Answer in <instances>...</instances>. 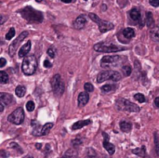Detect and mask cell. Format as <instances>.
<instances>
[{
	"label": "cell",
	"mask_w": 159,
	"mask_h": 158,
	"mask_svg": "<svg viewBox=\"0 0 159 158\" xmlns=\"http://www.w3.org/2000/svg\"><path fill=\"white\" fill-rule=\"evenodd\" d=\"M19 13L21 14L23 19H25L30 23H41L44 19L42 12L35 10L32 7H25L24 8L21 9Z\"/></svg>",
	"instance_id": "6da1fadb"
},
{
	"label": "cell",
	"mask_w": 159,
	"mask_h": 158,
	"mask_svg": "<svg viewBox=\"0 0 159 158\" xmlns=\"http://www.w3.org/2000/svg\"><path fill=\"white\" fill-rule=\"evenodd\" d=\"M37 68V60L35 55L27 56L23 60L22 64V73L25 75H33L36 71Z\"/></svg>",
	"instance_id": "7a4b0ae2"
},
{
	"label": "cell",
	"mask_w": 159,
	"mask_h": 158,
	"mask_svg": "<svg viewBox=\"0 0 159 158\" xmlns=\"http://www.w3.org/2000/svg\"><path fill=\"white\" fill-rule=\"evenodd\" d=\"M121 79V74L118 72L114 71V70H106L97 75V82L98 83H102L107 80H112V81H119Z\"/></svg>",
	"instance_id": "3957f363"
},
{
	"label": "cell",
	"mask_w": 159,
	"mask_h": 158,
	"mask_svg": "<svg viewBox=\"0 0 159 158\" xmlns=\"http://www.w3.org/2000/svg\"><path fill=\"white\" fill-rule=\"evenodd\" d=\"M122 57L118 55L104 56L101 61V66L102 68H112V67L118 66L122 63Z\"/></svg>",
	"instance_id": "277c9868"
},
{
	"label": "cell",
	"mask_w": 159,
	"mask_h": 158,
	"mask_svg": "<svg viewBox=\"0 0 159 158\" xmlns=\"http://www.w3.org/2000/svg\"><path fill=\"white\" fill-rule=\"evenodd\" d=\"M88 16H90V18L91 19V20L96 22L98 26H99V29L101 31V33H106V32H108L112 29H114V24L112 22H107V21H103V20H101V19H100L99 17H98L96 14L94 13H90L88 14Z\"/></svg>",
	"instance_id": "5b68a950"
},
{
	"label": "cell",
	"mask_w": 159,
	"mask_h": 158,
	"mask_svg": "<svg viewBox=\"0 0 159 158\" xmlns=\"http://www.w3.org/2000/svg\"><path fill=\"white\" fill-rule=\"evenodd\" d=\"M51 87H52V90L55 95L57 96H62L64 92V83L62 79V76H60L59 74H55L52 80H51Z\"/></svg>",
	"instance_id": "8992f818"
},
{
	"label": "cell",
	"mask_w": 159,
	"mask_h": 158,
	"mask_svg": "<svg viewBox=\"0 0 159 158\" xmlns=\"http://www.w3.org/2000/svg\"><path fill=\"white\" fill-rule=\"evenodd\" d=\"M95 51L97 52H104V53H115V52L122 51L125 49L119 47L115 45H106L104 43H98L93 47Z\"/></svg>",
	"instance_id": "52a82bcc"
},
{
	"label": "cell",
	"mask_w": 159,
	"mask_h": 158,
	"mask_svg": "<svg viewBox=\"0 0 159 158\" xmlns=\"http://www.w3.org/2000/svg\"><path fill=\"white\" fill-rule=\"evenodd\" d=\"M117 105H118L119 110H124V111H127V112L139 113L141 111V108H140L137 104L129 102L128 100L119 99L117 100Z\"/></svg>",
	"instance_id": "ba28073f"
},
{
	"label": "cell",
	"mask_w": 159,
	"mask_h": 158,
	"mask_svg": "<svg viewBox=\"0 0 159 158\" xmlns=\"http://www.w3.org/2000/svg\"><path fill=\"white\" fill-rule=\"evenodd\" d=\"M24 120V112L22 107L17 108L8 116V121L14 125H21Z\"/></svg>",
	"instance_id": "9c48e42d"
},
{
	"label": "cell",
	"mask_w": 159,
	"mask_h": 158,
	"mask_svg": "<svg viewBox=\"0 0 159 158\" xmlns=\"http://www.w3.org/2000/svg\"><path fill=\"white\" fill-rule=\"evenodd\" d=\"M28 35H29V33H28L27 31H23L22 33H20V35H19L17 38H15V40H14L11 43V44L9 45V47H8V53H9V55H10L11 57H13L14 54L16 53L18 47H20V45H21V43L28 36Z\"/></svg>",
	"instance_id": "30bf717a"
},
{
	"label": "cell",
	"mask_w": 159,
	"mask_h": 158,
	"mask_svg": "<svg viewBox=\"0 0 159 158\" xmlns=\"http://www.w3.org/2000/svg\"><path fill=\"white\" fill-rule=\"evenodd\" d=\"M53 123H47L43 127H41L40 129L38 128H34V131H33V135L35 136H45V135H48L49 133V131L51 130V128L53 127Z\"/></svg>",
	"instance_id": "8fae6325"
},
{
	"label": "cell",
	"mask_w": 159,
	"mask_h": 158,
	"mask_svg": "<svg viewBox=\"0 0 159 158\" xmlns=\"http://www.w3.org/2000/svg\"><path fill=\"white\" fill-rule=\"evenodd\" d=\"M102 135L104 137V141H103V147L104 149L108 152V154L113 155L115 152V147L113 143L109 142V135L106 132H102Z\"/></svg>",
	"instance_id": "7c38bea8"
},
{
	"label": "cell",
	"mask_w": 159,
	"mask_h": 158,
	"mask_svg": "<svg viewBox=\"0 0 159 158\" xmlns=\"http://www.w3.org/2000/svg\"><path fill=\"white\" fill-rule=\"evenodd\" d=\"M129 16L131 18V20L141 23V27H142V15H141V12H140L139 8H133L131 10L129 11Z\"/></svg>",
	"instance_id": "4fadbf2b"
},
{
	"label": "cell",
	"mask_w": 159,
	"mask_h": 158,
	"mask_svg": "<svg viewBox=\"0 0 159 158\" xmlns=\"http://www.w3.org/2000/svg\"><path fill=\"white\" fill-rule=\"evenodd\" d=\"M86 23H87L86 18L84 17L83 15H80L76 19V21H74V29H76V30H81L82 28L85 27Z\"/></svg>",
	"instance_id": "5bb4252c"
},
{
	"label": "cell",
	"mask_w": 159,
	"mask_h": 158,
	"mask_svg": "<svg viewBox=\"0 0 159 158\" xmlns=\"http://www.w3.org/2000/svg\"><path fill=\"white\" fill-rule=\"evenodd\" d=\"M90 100V95L87 94V92H81L80 94L78 95V99H77V102H78V105L79 107H82V106H85V105Z\"/></svg>",
	"instance_id": "9a60e30c"
},
{
	"label": "cell",
	"mask_w": 159,
	"mask_h": 158,
	"mask_svg": "<svg viewBox=\"0 0 159 158\" xmlns=\"http://www.w3.org/2000/svg\"><path fill=\"white\" fill-rule=\"evenodd\" d=\"M31 46H32L31 41H28L27 43H25V44L21 47V49L19 50V57H20V58H23V57H25L30 52Z\"/></svg>",
	"instance_id": "2e32d148"
},
{
	"label": "cell",
	"mask_w": 159,
	"mask_h": 158,
	"mask_svg": "<svg viewBox=\"0 0 159 158\" xmlns=\"http://www.w3.org/2000/svg\"><path fill=\"white\" fill-rule=\"evenodd\" d=\"M91 123H92V121L90 120V119H86V120L77 121V122H76L72 126V129H73V130H77V129H80V128H82L84 127L90 125Z\"/></svg>",
	"instance_id": "e0dca14e"
},
{
	"label": "cell",
	"mask_w": 159,
	"mask_h": 158,
	"mask_svg": "<svg viewBox=\"0 0 159 158\" xmlns=\"http://www.w3.org/2000/svg\"><path fill=\"white\" fill-rule=\"evenodd\" d=\"M0 100H1V102L4 103L5 105H9L13 102V97L12 95L8 93L1 92L0 93Z\"/></svg>",
	"instance_id": "ac0fdd59"
},
{
	"label": "cell",
	"mask_w": 159,
	"mask_h": 158,
	"mask_svg": "<svg viewBox=\"0 0 159 158\" xmlns=\"http://www.w3.org/2000/svg\"><path fill=\"white\" fill-rule=\"evenodd\" d=\"M145 23H146V25L150 28V29H152V28H153L156 26V22H155V20H153L152 12H146Z\"/></svg>",
	"instance_id": "d6986e66"
},
{
	"label": "cell",
	"mask_w": 159,
	"mask_h": 158,
	"mask_svg": "<svg viewBox=\"0 0 159 158\" xmlns=\"http://www.w3.org/2000/svg\"><path fill=\"white\" fill-rule=\"evenodd\" d=\"M132 152L134 155H136L142 158L146 157V150H145V146H142L139 148H135L132 150Z\"/></svg>",
	"instance_id": "ffe728a7"
},
{
	"label": "cell",
	"mask_w": 159,
	"mask_h": 158,
	"mask_svg": "<svg viewBox=\"0 0 159 158\" xmlns=\"http://www.w3.org/2000/svg\"><path fill=\"white\" fill-rule=\"evenodd\" d=\"M151 38L156 42H159V25H156L153 28H152L150 31Z\"/></svg>",
	"instance_id": "44dd1931"
},
{
	"label": "cell",
	"mask_w": 159,
	"mask_h": 158,
	"mask_svg": "<svg viewBox=\"0 0 159 158\" xmlns=\"http://www.w3.org/2000/svg\"><path fill=\"white\" fill-rule=\"evenodd\" d=\"M120 129L123 132L128 133L132 129V124L127 121H121L120 122Z\"/></svg>",
	"instance_id": "7402d4cb"
},
{
	"label": "cell",
	"mask_w": 159,
	"mask_h": 158,
	"mask_svg": "<svg viewBox=\"0 0 159 158\" xmlns=\"http://www.w3.org/2000/svg\"><path fill=\"white\" fill-rule=\"evenodd\" d=\"M122 35L126 37V38H128V39H131L135 36V31L132 28H126L122 31Z\"/></svg>",
	"instance_id": "603a6c76"
},
{
	"label": "cell",
	"mask_w": 159,
	"mask_h": 158,
	"mask_svg": "<svg viewBox=\"0 0 159 158\" xmlns=\"http://www.w3.org/2000/svg\"><path fill=\"white\" fill-rule=\"evenodd\" d=\"M86 158H99V155L93 148H87L86 150Z\"/></svg>",
	"instance_id": "cb8c5ba5"
},
{
	"label": "cell",
	"mask_w": 159,
	"mask_h": 158,
	"mask_svg": "<svg viewBox=\"0 0 159 158\" xmlns=\"http://www.w3.org/2000/svg\"><path fill=\"white\" fill-rule=\"evenodd\" d=\"M15 93L19 98H22L26 93V88L23 86H18L15 89Z\"/></svg>",
	"instance_id": "d4e9b609"
},
{
	"label": "cell",
	"mask_w": 159,
	"mask_h": 158,
	"mask_svg": "<svg viewBox=\"0 0 159 158\" xmlns=\"http://www.w3.org/2000/svg\"><path fill=\"white\" fill-rule=\"evenodd\" d=\"M60 158H78L77 152L74 150H68Z\"/></svg>",
	"instance_id": "484cf974"
},
{
	"label": "cell",
	"mask_w": 159,
	"mask_h": 158,
	"mask_svg": "<svg viewBox=\"0 0 159 158\" xmlns=\"http://www.w3.org/2000/svg\"><path fill=\"white\" fill-rule=\"evenodd\" d=\"M116 88V86L114 84H107L104 85L103 87H101V90L103 92H110V91H114V90Z\"/></svg>",
	"instance_id": "4316f807"
},
{
	"label": "cell",
	"mask_w": 159,
	"mask_h": 158,
	"mask_svg": "<svg viewBox=\"0 0 159 158\" xmlns=\"http://www.w3.org/2000/svg\"><path fill=\"white\" fill-rule=\"evenodd\" d=\"M8 81V75L5 71L0 72V82L1 84H7Z\"/></svg>",
	"instance_id": "83f0119b"
},
{
	"label": "cell",
	"mask_w": 159,
	"mask_h": 158,
	"mask_svg": "<svg viewBox=\"0 0 159 158\" xmlns=\"http://www.w3.org/2000/svg\"><path fill=\"white\" fill-rule=\"evenodd\" d=\"M122 72L124 75L126 76H129L130 74H131V72H132V68L130 67L129 65H124L122 67Z\"/></svg>",
	"instance_id": "f1b7e54d"
},
{
	"label": "cell",
	"mask_w": 159,
	"mask_h": 158,
	"mask_svg": "<svg viewBox=\"0 0 159 158\" xmlns=\"http://www.w3.org/2000/svg\"><path fill=\"white\" fill-rule=\"evenodd\" d=\"M134 99L137 100V102H145V97H144V95L141 94V93H137V94H135L134 95Z\"/></svg>",
	"instance_id": "f546056e"
},
{
	"label": "cell",
	"mask_w": 159,
	"mask_h": 158,
	"mask_svg": "<svg viewBox=\"0 0 159 158\" xmlns=\"http://www.w3.org/2000/svg\"><path fill=\"white\" fill-rule=\"evenodd\" d=\"M155 145H156V152L159 156V138L157 132H155Z\"/></svg>",
	"instance_id": "4dcf8cb0"
},
{
	"label": "cell",
	"mask_w": 159,
	"mask_h": 158,
	"mask_svg": "<svg viewBox=\"0 0 159 158\" xmlns=\"http://www.w3.org/2000/svg\"><path fill=\"white\" fill-rule=\"evenodd\" d=\"M15 33H16L15 29H14V28H10V29H9V31L8 32L7 35H6V39L7 40H10L11 38H13L14 35H15Z\"/></svg>",
	"instance_id": "1f68e13d"
},
{
	"label": "cell",
	"mask_w": 159,
	"mask_h": 158,
	"mask_svg": "<svg viewBox=\"0 0 159 158\" xmlns=\"http://www.w3.org/2000/svg\"><path fill=\"white\" fill-rule=\"evenodd\" d=\"M35 105L34 102H32V100H29V102L26 103V109L28 112H33L35 110Z\"/></svg>",
	"instance_id": "d6a6232c"
},
{
	"label": "cell",
	"mask_w": 159,
	"mask_h": 158,
	"mask_svg": "<svg viewBox=\"0 0 159 158\" xmlns=\"http://www.w3.org/2000/svg\"><path fill=\"white\" fill-rule=\"evenodd\" d=\"M84 88H85V90L87 92H92L93 90H94V87H93V85L91 83H88V82L84 85Z\"/></svg>",
	"instance_id": "836d02e7"
},
{
	"label": "cell",
	"mask_w": 159,
	"mask_h": 158,
	"mask_svg": "<svg viewBox=\"0 0 159 158\" xmlns=\"http://www.w3.org/2000/svg\"><path fill=\"white\" fill-rule=\"evenodd\" d=\"M82 140H80V139H74V140L72 141V144L74 145V146H76V147H77V146H80L81 144H82Z\"/></svg>",
	"instance_id": "e575fe53"
},
{
	"label": "cell",
	"mask_w": 159,
	"mask_h": 158,
	"mask_svg": "<svg viewBox=\"0 0 159 158\" xmlns=\"http://www.w3.org/2000/svg\"><path fill=\"white\" fill-rule=\"evenodd\" d=\"M48 54L50 58H54L55 57V49H52V47H50V49H48Z\"/></svg>",
	"instance_id": "d590c367"
},
{
	"label": "cell",
	"mask_w": 159,
	"mask_h": 158,
	"mask_svg": "<svg viewBox=\"0 0 159 158\" xmlns=\"http://www.w3.org/2000/svg\"><path fill=\"white\" fill-rule=\"evenodd\" d=\"M149 3H150L153 7L157 8L159 7V0H149Z\"/></svg>",
	"instance_id": "8d00e7d4"
},
{
	"label": "cell",
	"mask_w": 159,
	"mask_h": 158,
	"mask_svg": "<svg viewBox=\"0 0 159 158\" xmlns=\"http://www.w3.org/2000/svg\"><path fill=\"white\" fill-rule=\"evenodd\" d=\"M44 66H45V68H50V67H52V63H50V61L49 60H45Z\"/></svg>",
	"instance_id": "74e56055"
},
{
	"label": "cell",
	"mask_w": 159,
	"mask_h": 158,
	"mask_svg": "<svg viewBox=\"0 0 159 158\" xmlns=\"http://www.w3.org/2000/svg\"><path fill=\"white\" fill-rule=\"evenodd\" d=\"M6 60H5L4 58H1L0 59V68H3V67L6 65Z\"/></svg>",
	"instance_id": "f35d334b"
},
{
	"label": "cell",
	"mask_w": 159,
	"mask_h": 158,
	"mask_svg": "<svg viewBox=\"0 0 159 158\" xmlns=\"http://www.w3.org/2000/svg\"><path fill=\"white\" fill-rule=\"evenodd\" d=\"M0 152H1V156H2L3 158H6V157H8V155H6L7 152H5L4 150H1V151H0Z\"/></svg>",
	"instance_id": "ab89813d"
},
{
	"label": "cell",
	"mask_w": 159,
	"mask_h": 158,
	"mask_svg": "<svg viewBox=\"0 0 159 158\" xmlns=\"http://www.w3.org/2000/svg\"><path fill=\"white\" fill-rule=\"evenodd\" d=\"M155 104H156V107L159 108V97L156 98V100H155Z\"/></svg>",
	"instance_id": "60d3db41"
},
{
	"label": "cell",
	"mask_w": 159,
	"mask_h": 158,
	"mask_svg": "<svg viewBox=\"0 0 159 158\" xmlns=\"http://www.w3.org/2000/svg\"><path fill=\"white\" fill-rule=\"evenodd\" d=\"M4 103H0V113H3V111H4Z\"/></svg>",
	"instance_id": "b9f144b4"
},
{
	"label": "cell",
	"mask_w": 159,
	"mask_h": 158,
	"mask_svg": "<svg viewBox=\"0 0 159 158\" xmlns=\"http://www.w3.org/2000/svg\"><path fill=\"white\" fill-rule=\"evenodd\" d=\"M4 22H5V17L2 15V16H1V22H0V24H3Z\"/></svg>",
	"instance_id": "7bdbcfd3"
},
{
	"label": "cell",
	"mask_w": 159,
	"mask_h": 158,
	"mask_svg": "<svg viewBox=\"0 0 159 158\" xmlns=\"http://www.w3.org/2000/svg\"><path fill=\"white\" fill-rule=\"evenodd\" d=\"M62 1L63 3H71L72 2V0H62Z\"/></svg>",
	"instance_id": "ee69618b"
},
{
	"label": "cell",
	"mask_w": 159,
	"mask_h": 158,
	"mask_svg": "<svg viewBox=\"0 0 159 158\" xmlns=\"http://www.w3.org/2000/svg\"><path fill=\"white\" fill-rule=\"evenodd\" d=\"M35 147L37 148V149H41V144L40 143H38V144H35Z\"/></svg>",
	"instance_id": "f6af8a7d"
},
{
	"label": "cell",
	"mask_w": 159,
	"mask_h": 158,
	"mask_svg": "<svg viewBox=\"0 0 159 158\" xmlns=\"http://www.w3.org/2000/svg\"><path fill=\"white\" fill-rule=\"evenodd\" d=\"M42 1H43V0H36V2H38V3H41Z\"/></svg>",
	"instance_id": "bcb514c9"
},
{
	"label": "cell",
	"mask_w": 159,
	"mask_h": 158,
	"mask_svg": "<svg viewBox=\"0 0 159 158\" xmlns=\"http://www.w3.org/2000/svg\"><path fill=\"white\" fill-rule=\"evenodd\" d=\"M104 158H109V157H107V156H105V157H104Z\"/></svg>",
	"instance_id": "7dc6e473"
},
{
	"label": "cell",
	"mask_w": 159,
	"mask_h": 158,
	"mask_svg": "<svg viewBox=\"0 0 159 158\" xmlns=\"http://www.w3.org/2000/svg\"><path fill=\"white\" fill-rule=\"evenodd\" d=\"M28 158H33V157H32V156H31V157H28Z\"/></svg>",
	"instance_id": "c3c4849f"
},
{
	"label": "cell",
	"mask_w": 159,
	"mask_h": 158,
	"mask_svg": "<svg viewBox=\"0 0 159 158\" xmlns=\"http://www.w3.org/2000/svg\"><path fill=\"white\" fill-rule=\"evenodd\" d=\"M84 1H87V0H84Z\"/></svg>",
	"instance_id": "681fc988"
}]
</instances>
